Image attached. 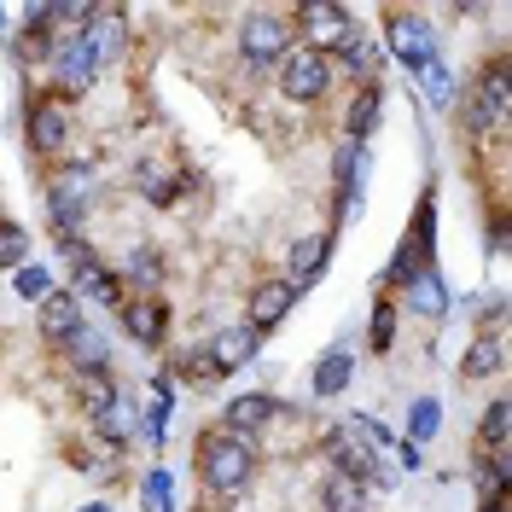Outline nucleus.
<instances>
[{
    "label": "nucleus",
    "instance_id": "f257e3e1",
    "mask_svg": "<svg viewBox=\"0 0 512 512\" xmlns=\"http://www.w3.org/2000/svg\"><path fill=\"white\" fill-rule=\"evenodd\" d=\"M251 472H256V437L227 431V425L198 437V478H204L210 495H239L251 483Z\"/></svg>",
    "mask_w": 512,
    "mask_h": 512
},
{
    "label": "nucleus",
    "instance_id": "f03ea898",
    "mask_svg": "<svg viewBox=\"0 0 512 512\" xmlns=\"http://www.w3.org/2000/svg\"><path fill=\"white\" fill-rule=\"evenodd\" d=\"M384 443H390V431L373 425V419H350V425H338V431L326 437V454L338 460L332 472H344V478H355V483H367V478L384 483V472H379V448Z\"/></svg>",
    "mask_w": 512,
    "mask_h": 512
},
{
    "label": "nucleus",
    "instance_id": "7ed1b4c3",
    "mask_svg": "<svg viewBox=\"0 0 512 512\" xmlns=\"http://www.w3.org/2000/svg\"><path fill=\"white\" fill-rule=\"evenodd\" d=\"M280 88H286V99H297V105H315V99L332 88V59H326V53H309V47H291L286 59H280Z\"/></svg>",
    "mask_w": 512,
    "mask_h": 512
},
{
    "label": "nucleus",
    "instance_id": "20e7f679",
    "mask_svg": "<svg viewBox=\"0 0 512 512\" xmlns=\"http://www.w3.org/2000/svg\"><path fill=\"white\" fill-rule=\"evenodd\" d=\"M344 30H350V12H344L338 0H303V6H297V35H291V41H303L309 53H326V47L344 41ZM326 59H332V53H326Z\"/></svg>",
    "mask_w": 512,
    "mask_h": 512
},
{
    "label": "nucleus",
    "instance_id": "39448f33",
    "mask_svg": "<svg viewBox=\"0 0 512 512\" xmlns=\"http://www.w3.org/2000/svg\"><path fill=\"white\" fill-rule=\"evenodd\" d=\"M47 70H53V88H59V99H82L88 88H94V64H88V47H82V35H53V59H47Z\"/></svg>",
    "mask_w": 512,
    "mask_h": 512
},
{
    "label": "nucleus",
    "instance_id": "423d86ee",
    "mask_svg": "<svg viewBox=\"0 0 512 512\" xmlns=\"http://www.w3.org/2000/svg\"><path fill=\"white\" fill-rule=\"evenodd\" d=\"M88 198H94V181H88V169H64L59 181H53L47 204H53V222H59V245H64V239H82Z\"/></svg>",
    "mask_w": 512,
    "mask_h": 512
},
{
    "label": "nucleus",
    "instance_id": "0eeeda50",
    "mask_svg": "<svg viewBox=\"0 0 512 512\" xmlns=\"http://www.w3.org/2000/svg\"><path fill=\"white\" fill-rule=\"evenodd\" d=\"M239 53H245L251 64H280L291 53V24L274 18V12H256L251 24L239 30Z\"/></svg>",
    "mask_w": 512,
    "mask_h": 512
},
{
    "label": "nucleus",
    "instance_id": "6e6552de",
    "mask_svg": "<svg viewBox=\"0 0 512 512\" xmlns=\"http://www.w3.org/2000/svg\"><path fill=\"white\" fill-rule=\"evenodd\" d=\"M82 47H88V64H94V70H105V64L128 47V18L117 12V6H99L94 24L82 30Z\"/></svg>",
    "mask_w": 512,
    "mask_h": 512
},
{
    "label": "nucleus",
    "instance_id": "1a4fd4ad",
    "mask_svg": "<svg viewBox=\"0 0 512 512\" xmlns=\"http://www.w3.org/2000/svg\"><path fill=\"white\" fill-rule=\"evenodd\" d=\"M291 303H297V286H291V280H262V286L251 291V309H245V326L268 338V332H274V326H280V320L291 315Z\"/></svg>",
    "mask_w": 512,
    "mask_h": 512
},
{
    "label": "nucleus",
    "instance_id": "9d476101",
    "mask_svg": "<svg viewBox=\"0 0 512 512\" xmlns=\"http://www.w3.org/2000/svg\"><path fill=\"white\" fill-rule=\"evenodd\" d=\"M64 134H70V117H64V105L53 94L30 99V146L41 152V158H53L64 146Z\"/></svg>",
    "mask_w": 512,
    "mask_h": 512
},
{
    "label": "nucleus",
    "instance_id": "9b49d317",
    "mask_svg": "<svg viewBox=\"0 0 512 512\" xmlns=\"http://www.w3.org/2000/svg\"><path fill=\"white\" fill-rule=\"evenodd\" d=\"M390 41H396V53H402V64L408 70H431L437 64V47H431V30L425 24H414V18H390Z\"/></svg>",
    "mask_w": 512,
    "mask_h": 512
},
{
    "label": "nucleus",
    "instance_id": "f8f14e48",
    "mask_svg": "<svg viewBox=\"0 0 512 512\" xmlns=\"http://www.w3.org/2000/svg\"><path fill=\"white\" fill-rule=\"evenodd\" d=\"M256 350H262V332H251V326H227V332L210 338V350H204V355H210L222 373H233V367L256 361Z\"/></svg>",
    "mask_w": 512,
    "mask_h": 512
},
{
    "label": "nucleus",
    "instance_id": "ddd939ff",
    "mask_svg": "<svg viewBox=\"0 0 512 512\" xmlns=\"http://www.w3.org/2000/svg\"><path fill=\"white\" fill-rule=\"evenodd\" d=\"M41 332H47V344L76 338V332H82V303H76L70 291H47V297H41Z\"/></svg>",
    "mask_w": 512,
    "mask_h": 512
},
{
    "label": "nucleus",
    "instance_id": "4468645a",
    "mask_svg": "<svg viewBox=\"0 0 512 512\" xmlns=\"http://www.w3.org/2000/svg\"><path fill=\"white\" fill-rule=\"evenodd\" d=\"M123 320H128V332H134L140 344H152V350H158L163 332H169V309H163L158 297H134V303H123Z\"/></svg>",
    "mask_w": 512,
    "mask_h": 512
},
{
    "label": "nucleus",
    "instance_id": "2eb2a0df",
    "mask_svg": "<svg viewBox=\"0 0 512 512\" xmlns=\"http://www.w3.org/2000/svg\"><path fill=\"white\" fill-rule=\"evenodd\" d=\"M379 111H384V82H361V94H355V105H350V123H344L350 128V146H367Z\"/></svg>",
    "mask_w": 512,
    "mask_h": 512
},
{
    "label": "nucleus",
    "instance_id": "dca6fc26",
    "mask_svg": "<svg viewBox=\"0 0 512 512\" xmlns=\"http://www.w3.org/2000/svg\"><path fill=\"white\" fill-rule=\"evenodd\" d=\"M280 414V402H274V396H239V402H227V431H245V437H256V431H262V425H268V419Z\"/></svg>",
    "mask_w": 512,
    "mask_h": 512
},
{
    "label": "nucleus",
    "instance_id": "f3484780",
    "mask_svg": "<svg viewBox=\"0 0 512 512\" xmlns=\"http://www.w3.org/2000/svg\"><path fill=\"white\" fill-rule=\"evenodd\" d=\"M320 501H326V512H367V483L344 478V472H326Z\"/></svg>",
    "mask_w": 512,
    "mask_h": 512
},
{
    "label": "nucleus",
    "instance_id": "a211bd4d",
    "mask_svg": "<svg viewBox=\"0 0 512 512\" xmlns=\"http://www.w3.org/2000/svg\"><path fill=\"white\" fill-rule=\"evenodd\" d=\"M326 256H332V233H309V239H297V245H291V274H297L291 286H303V280H315V274H320V262H326Z\"/></svg>",
    "mask_w": 512,
    "mask_h": 512
},
{
    "label": "nucleus",
    "instance_id": "6ab92c4d",
    "mask_svg": "<svg viewBox=\"0 0 512 512\" xmlns=\"http://www.w3.org/2000/svg\"><path fill=\"white\" fill-rule=\"evenodd\" d=\"M59 350L70 355V367H76V373H105V338H99L94 326H82L76 338H64Z\"/></svg>",
    "mask_w": 512,
    "mask_h": 512
},
{
    "label": "nucleus",
    "instance_id": "aec40b11",
    "mask_svg": "<svg viewBox=\"0 0 512 512\" xmlns=\"http://www.w3.org/2000/svg\"><path fill=\"white\" fill-rule=\"evenodd\" d=\"M472 478H478L483 489V501H495V495H507V483H512V454L507 448H489L478 466H472Z\"/></svg>",
    "mask_w": 512,
    "mask_h": 512
},
{
    "label": "nucleus",
    "instance_id": "412c9836",
    "mask_svg": "<svg viewBox=\"0 0 512 512\" xmlns=\"http://www.w3.org/2000/svg\"><path fill=\"white\" fill-rule=\"evenodd\" d=\"M460 373H466V379H495V373H501V338H495V332L472 338V344H466V361H460Z\"/></svg>",
    "mask_w": 512,
    "mask_h": 512
},
{
    "label": "nucleus",
    "instance_id": "4be33fe9",
    "mask_svg": "<svg viewBox=\"0 0 512 512\" xmlns=\"http://www.w3.org/2000/svg\"><path fill=\"white\" fill-rule=\"evenodd\" d=\"M117 280H128V286H140V291H158L163 256L158 251H128V262H123V274H117Z\"/></svg>",
    "mask_w": 512,
    "mask_h": 512
},
{
    "label": "nucleus",
    "instance_id": "5701e85b",
    "mask_svg": "<svg viewBox=\"0 0 512 512\" xmlns=\"http://www.w3.org/2000/svg\"><path fill=\"white\" fill-rule=\"evenodd\" d=\"M408 309L414 315H443L448 309V297H443V286H437V274H419V280H408Z\"/></svg>",
    "mask_w": 512,
    "mask_h": 512
},
{
    "label": "nucleus",
    "instance_id": "b1692460",
    "mask_svg": "<svg viewBox=\"0 0 512 512\" xmlns=\"http://www.w3.org/2000/svg\"><path fill=\"white\" fill-rule=\"evenodd\" d=\"M53 35L59 30H18L12 35V59L18 64H47L53 59Z\"/></svg>",
    "mask_w": 512,
    "mask_h": 512
},
{
    "label": "nucleus",
    "instance_id": "393cba45",
    "mask_svg": "<svg viewBox=\"0 0 512 512\" xmlns=\"http://www.w3.org/2000/svg\"><path fill=\"white\" fill-rule=\"evenodd\" d=\"M437 425H443V408H437V396H419L414 402V419H408V443H431L437 437Z\"/></svg>",
    "mask_w": 512,
    "mask_h": 512
},
{
    "label": "nucleus",
    "instance_id": "a878e982",
    "mask_svg": "<svg viewBox=\"0 0 512 512\" xmlns=\"http://www.w3.org/2000/svg\"><path fill=\"white\" fill-rule=\"evenodd\" d=\"M175 379H181V384H198V390H204V384H222L227 373H222V367H216V361H210L204 350H198V355H181V361H175Z\"/></svg>",
    "mask_w": 512,
    "mask_h": 512
},
{
    "label": "nucleus",
    "instance_id": "bb28decb",
    "mask_svg": "<svg viewBox=\"0 0 512 512\" xmlns=\"http://www.w3.org/2000/svg\"><path fill=\"white\" fill-rule=\"evenodd\" d=\"M512 408L507 402H489V408H483V419H478V443L483 448H507V425H512Z\"/></svg>",
    "mask_w": 512,
    "mask_h": 512
},
{
    "label": "nucleus",
    "instance_id": "cd10ccee",
    "mask_svg": "<svg viewBox=\"0 0 512 512\" xmlns=\"http://www.w3.org/2000/svg\"><path fill=\"white\" fill-rule=\"evenodd\" d=\"M350 384V355H326L315 367V396H338Z\"/></svg>",
    "mask_w": 512,
    "mask_h": 512
},
{
    "label": "nucleus",
    "instance_id": "c85d7f7f",
    "mask_svg": "<svg viewBox=\"0 0 512 512\" xmlns=\"http://www.w3.org/2000/svg\"><path fill=\"white\" fill-rule=\"evenodd\" d=\"M24 251H30V239H24V227L0 222V268H12V262H24Z\"/></svg>",
    "mask_w": 512,
    "mask_h": 512
},
{
    "label": "nucleus",
    "instance_id": "c756f323",
    "mask_svg": "<svg viewBox=\"0 0 512 512\" xmlns=\"http://www.w3.org/2000/svg\"><path fill=\"white\" fill-rule=\"evenodd\" d=\"M390 338H396V309H390V303H379V315H373V326H367V344H373V350H390Z\"/></svg>",
    "mask_w": 512,
    "mask_h": 512
},
{
    "label": "nucleus",
    "instance_id": "7c9ffc66",
    "mask_svg": "<svg viewBox=\"0 0 512 512\" xmlns=\"http://www.w3.org/2000/svg\"><path fill=\"white\" fill-rule=\"evenodd\" d=\"M88 291H94V297L105 303V309H123V280H117L111 268H99L94 280H88Z\"/></svg>",
    "mask_w": 512,
    "mask_h": 512
},
{
    "label": "nucleus",
    "instance_id": "2f4dec72",
    "mask_svg": "<svg viewBox=\"0 0 512 512\" xmlns=\"http://www.w3.org/2000/svg\"><path fill=\"white\" fill-rule=\"evenodd\" d=\"M18 291H24V297H35V303H41V297L53 291V274H47V268H18Z\"/></svg>",
    "mask_w": 512,
    "mask_h": 512
},
{
    "label": "nucleus",
    "instance_id": "473e14b6",
    "mask_svg": "<svg viewBox=\"0 0 512 512\" xmlns=\"http://www.w3.org/2000/svg\"><path fill=\"white\" fill-rule=\"evenodd\" d=\"M146 192H152V204H169V198H175V187H169V181H152Z\"/></svg>",
    "mask_w": 512,
    "mask_h": 512
},
{
    "label": "nucleus",
    "instance_id": "72a5a7b5",
    "mask_svg": "<svg viewBox=\"0 0 512 512\" xmlns=\"http://www.w3.org/2000/svg\"><path fill=\"white\" fill-rule=\"evenodd\" d=\"M483 512H512V495H495V501H483Z\"/></svg>",
    "mask_w": 512,
    "mask_h": 512
},
{
    "label": "nucleus",
    "instance_id": "f704fd0d",
    "mask_svg": "<svg viewBox=\"0 0 512 512\" xmlns=\"http://www.w3.org/2000/svg\"><path fill=\"white\" fill-rule=\"evenodd\" d=\"M82 512H111V507H105V501H99V507H82Z\"/></svg>",
    "mask_w": 512,
    "mask_h": 512
},
{
    "label": "nucleus",
    "instance_id": "c9c22d12",
    "mask_svg": "<svg viewBox=\"0 0 512 512\" xmlns=\"http://www.w3.org/2000/svg\"><path fill=\"white\" fill-rule=\"evenodd\" d=\"M0 30H6V12H0Z\"/></svg>",
    "mask_w": 512,
    "mask_h": 512
}]
</instances>
